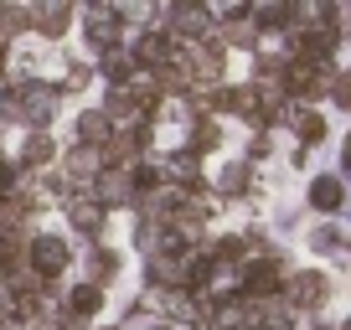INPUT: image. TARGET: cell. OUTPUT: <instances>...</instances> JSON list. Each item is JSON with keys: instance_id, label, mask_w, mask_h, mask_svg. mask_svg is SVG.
<instances>
[{"instance_id": "obj_3", "label": "cell", "mask_w": 351, "mask_h": 330, "mask_svg": "<svg viewBox=\"0 0 351 330\" xmlns=\"http://www.w3.org/2000/svg\"><path fill=\"white\" fill-rule=\"evenodd\" d=\"M134 176L130 170H119V165H109V176H99V196H104V207H130L134 201Z\"/></svg>"}, {"instance_id": "obj_14", "label": "cell", "mask_w": 351, "mask_h": 330, "mask_svg": "<svg viewBox=\"0 0 351 330\" xmlns=\"http://www.w3.org/2000/svg\"><path fill=\"white\" fill-rule=\"evenodd\" d=\"M67 170H73L77 181H93L99 176V150H93V144H77V150L67 155Z\"/></svg>"}, {"instance_id": "obj_12", "label": "cell", "mask_w": 351, "mask_h": 330, "mask_svg": "<svg viewBox=\"0 0 351 330\" xmlns=\"http://www.w3.org/2000/svg\"><path fill=\"white\" fill-rule=\"evenodd\" d=\"M77 134H83V144H93V150H99V140H109L114 124H109V114H104V109H93V114H83V119H77Z\"/></svg>"}, {"instance_id": "obj_21", "label": "cell", "mask_w": 351, "mask_h": 330, "mask_svg": "<svg viewBox=\"0 0 351 330\" xmlns=\"http://www.w3.org/2000/svg\"><path fill=\"white\" fill-rule=\"evenodd\" d=\"M330 93H336L341 109H351V73H346V77H336V88H330Z\"/></svg>"}, {"instance_id": "obj_2", "label": "cell", "mask_w": 351, "mask_h": 330, "mask_svg": "<svg viewBox=\"0 0 351 330\" xmlns=\"http://www.w3.org/2000/svg\"><path fill=\"white\" fill-rule=\"evenodd\" d=\"M207 26H212V16L202 11V5H176L171 11V42H186L191 36V47L207 36Z\"/></svg>"}, {"instance_id": "obj_25", "label": "cell", "mask_w": 351, "mask_h": 330, "mask_svg": "<svg viewBox=\"0 0 351 330\" xmlns=\"http://www.w3.org/2000/svg\"><path fill=\"white\" fill-rule=\"evenodd\" d=\"M341 330H351V320H346V325H341Z\"/></svg>"}, {"instance_id": "obj_16", "label": "cell", "mask_w": 351, "mask_h": 330, "mask_svg": "<svg viewBox=\"0 0 351 330\" xmlns=\"http://www.w3.org/2000/svg\"><path fill=\"white\" fill-rule=\"evenodd\" d=\"M134 150H140V134H134V129H119V134H109V155L119 160V170H130Z\"/></svg>"}, {"instance_id": "obj_19", "label": "cell", "mask_w": 351, "mask_h": 330, "mask_svg": "<svg viewBox=\"0 0 351 330\" xmlns=\"http://www.w3.org/2000/svg\"><path fill=\"white\" fill-rule=\"evenodd\" d=\"M253 21H258V26H285L289 5H263V11H253Z\"/></svg>"}, {"instance_id": "obj_5", "label": "cell", "mask_w": 351, "mask_h": 330, "mask_svg": "<svg viewBox=\"0 0 351 330\" xmlns=\"http://www.w3.org/2000/svg\"><path fill=\"white\" fill-rule=\"evenodd\" d=\"M88 36H93L104 52H114V36H119V11H109V5H93V11H88Z\"/></svg>"}, {"instance_id": "obj_4", "label": "cell", "mask_w": 351, "mask_h": 330, "mask_svg": "<svg viewBox=\"0 0 351 330\" xmlns=\"http://www.w3.org/2000/svg\"><path fill=\"white\" fill-rule=\"evenodd\" d=\"M274 284H279V264H274V258H258V264L243 274V294H248V299H269Z\"/></svg>"}, {"instance_id": "obj_22", "label": "cell", "mask_w": 351, "mask_h": 330, "mask_svg": "<svg viewBox=\"0 0 351 330\" xmlns=\"http://www.w3.org/2000/svg\"><path fill=\"white\" fill-rule=\"evenodd\" d=\"M212 144H217V124H202L197 129V150H212Z\"/></svg>"}, {"instance_id": "obj_26", "label": "cell", "mask_w": 351, "mask_h": 330, "mask_svg": "<svg viewBox=\"0 0 351 330\" xmlns=\"http://www.w3.org/2000/svg\"><path fill=\"white\" fill-rule=\"evenodd\" d=\"M0 57H5V47H0Z\"/></svg>"}, {"instance_id": "obj_11", "label": "cell", "mask_w": 351, "mask_h": 330, "mask_svg": "<svg viewBox=\"0 0 351 330\" xmlns=\"http://www.w3.org/2000/svg\"><path fill=\"white\" fill-rule=\"evenodd\" d=\"M67 21H73V11H67V5H36V11H32V26H42L47 36H62Z\"/></svg>"}, {"instance_id": "obj_17", "label": "cell", "mask_w": 351, "mask_h": 330, "mask_svg": "<svg viewBox=\"0 0 351 330\" xmlns=\"http://www.w3.org/2000/svg\"><path fill=\"white\" fill-rule=\"evenodd\" d=\"M295 129H300V140H320L326 124H320V114H295Z\"/></svg>"}, {"instance_id": "obj_15", "label": "cell", "mask_w": 351, "mask_h": 330, "mask_svg": "<svg viewBox=\"0 0 351 330\" xmlns=\"http://www.w3.org/2000/svg\"><path fill=\"white\" fill-rule=\"evenodd\" d=\"M67 217H73V227H83V232H99L104 227V207H99V201H73Z\"/></svg>"}, {"instance_id": "obj_9", "label": "cell", "mask_w": 351, "mask_h": 330, "mask_svg": "<svg viewBox=\"0 0 351 330\" xmlns=\"http://www.w3.org/2000/svg\"><path fill=\"white\" fill-rule=\"evenodd\" d=\"M289 299H295V305H320V299H326V279L320 274H295V284H289Z\"/></svg>"}, {"instance_id": "obj_10", "label": "cell", "mask_w": 351, "mask_h": 330, "mask_svg": "<svg viewBox=\"0 0 351 330\" xmlns=\"http://www.w3.org/2000/svg\"><path fill=\"white\" fill-rule=\"evenodd\" d=\"M99 305H104L99 284H77L73 294H67V315H77V320H88V315H99Z\"/></svg>"}, {"instance_id": "obj_1", "label": "cell", "mask_w": 351, "mask_h": 330, "mask_svg": "<svg viewBox=\"0 0 351 330\" xmlns=\"http://www.w3.org/2000/svg\"><path fill=\"white\" fill-rule=\"evenodd\" d=\"M67 258H73V253H67L62 238H36L32 248H26V264H32L36 279H57V274L67 268Z\"/></svg>"}, {"instance_id": "obj_20", "label": "cell", "mask_w": 351, "mask_h": 330, "mask_svg": "<svg viewBox=\"0 0 351 330\" xmlns=\"http://www.w3.org/2000/svg\"><path fill=\"white\" fill-rule=\"evenodd\" d=\"M248 186V165H228L222 170V191H243Z\"/></svg>"}, {"instance_id": "obj_23", "label": "cell", "mask_w": 351, "mask_h": 330, "mask_svg": "<svg viewBox=\"0 0 351 330\" xmlns=\"http://www.w3.org/2000/svg\"><path fill=\"white\" fill-rule=\"evenodd\" d=\"M315 248H320V253H330V248H341V238H336L330 227H320V232H315Z\"/></svg>"}, {"instance_id": "obj_18", "label": "cell", "mask_w": 351, "mask_h": 330, "mask_svg": "<svg viewBox=\"0 0 351 330\" xmlns=\"http://www.w3.org/2000/svg\"><path fill=\"white\" fill-rule=\"evenodd\" d=\"M0 26H5V31H21V26H32V11H21V5H5V11H0Z\"/></svg>"}, {"instance_id": "obj_6", "label": "cell", "mask_w": 351, "mask_h": 330, "mask_svg": "<svg viewBox=\"0 0 351 330\" xmlns=\"http://www.w3.org/2000/svg\"><path fill=\"white\" fill-rule=\"evenodd\" d=\"M52 103H57L52 88H21V99H16V114H26V119L42 124L47 114H52Z\"/></svg>"}, {"instance_id": "obj_7", "label": "cell", "mask_w": 351, "mask_h": 330, "mask_svg": "<svg viewBox=\"0 0 351 330\" xmlns=\"http://www.w3.org/2000/svg\"><path fill=\"white\" fill-rule=\"evenodd\" d=\"M341 201H346V186H341L336 176H320L315 186H310V207L315 212H341Z\"/></svg>"}, {"instance_id": "obj_8", "label": "cell", "mask_w": 351, "mask_h": 330, "mask_svg": "<svg viewBox=\"0 0 351 330\" xmlns=\"http://www.w3.org/2000/svg\"><path fill=\"white\" fill-rule=\"evenodd\" d=\"M134 57H140V62H155V67H160V62H171V57H176V47H171V36H165V31H145V36H140V47H134Z\"/></svg>"}, {"instance_id": "obj_24", "label": "cell", "mask_w": 351, "mask_h": 330, "mask_svg": "<svg viewBox=\"0 0 351 330\" xmlns=\"http://www.w3.org/2000/svg\"><path fill=\"white\" fill-rule=\"evenodd\" d=\"M346 165H351V140H346Z\"/></svg>"}, {"instance_id": "obj_13", "label": "cell", "mask_w": 351, "mask_h": 330, "mask_svg": "<svg viewBox=\"0 0 351 330\" xmlns=\"http://www.w3.org/2000/svg\"><path fill=\"white\" fill-rule=\"evenodd\" d=\"M52 155H57L52 134H42V129H36V134H26V144H21V160L32 165V170H36V165H47V160H52Z\"/></svg>"}]
</instances>
